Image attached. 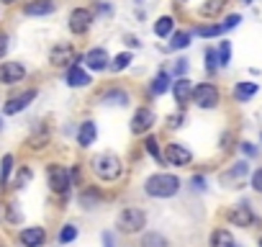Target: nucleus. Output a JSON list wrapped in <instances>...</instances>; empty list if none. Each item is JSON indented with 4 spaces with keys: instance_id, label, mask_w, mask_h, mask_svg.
I'll return each mask as SVG.
<instances>
[{
    "instance_id": "c85d7f7f",
    "label": "nucleus",
    "mask_w": 262,
    "mask_h": 247,
    "mask_svg": "<svg viewBox=\"0 0 262 247\" xmlns=\"http://www.w3.org/2000/svg\"><path fill=\"white\" fill-rule=\"evenodd\" d=\"M131 62H134V57H131V52H121V54H116L113 59H111V72H121V70H126Z\"/></svg>"
},
{
    "instance_id": "ea45409f",
    "label": "nucleus",
    "mask_w": 262,
    "mask_h": 247,
    "mask_svg": "<svg viewBox=\"0 0 262 247\" xmlns=\"http://www.w3.org/2000/svg\"><path fill=\"white\" fill-rule=\"evenodd\" d=\"M175 75L178 77H185L188 75V59H178L175 62Z\"/></svg>"
},
{
    "instance_id": "72a5a7b5",
    "label": "nucleus",
    "mask_w": 262,
    "mask_h": 247,
    "mask_svg": "<svg viewBox=\"0 0 262 247\" xmlns=\"http://www.w3.org/2000/svg\"><path fill=\"white\" fill-rule=\"evenodd\" d=\"M75 239H77V227H75V224H64L62 232H59V242H62V244H70V242H75Z\"/></svg>"
},
{
    "instance_id": "6e6552de",
    "label": "nucleus",
    "mask_w": 262,
    "mask_h": 247,
    "mask_svg": "<svg viewBox=\"0 0 262 247\" xmlns=\"http://www.w3.org/2000/svg\"><path fill=\"white\" fill-rule=\"evenodd\" d=\"M93 21H95V16H93L90 8H75L70 13V31L75 36H82V34H88V29L93 26Z\"/></svg>"
},
{
    "instance_id": "49530a36",
    "label": "nucleus",
    "mask_w": 262,
    "mask_h": 247,
    "mask_svg": "<svg viewBox=\"0 0 262 247\" xmlns=\"http://www.w3.org/2000/svg\"><path fill=\"white\" fill-rule=\"evenodd\" d=\"M103 242H105V247H113V239H111V234H108V232L103 234Z\"/></svg>"
},
{
    "instance_id": "0eeeda50",
    "label": "nucleus",
    "mask_w": 262,
    "mask_h": 247,
    "mask_svg": "<svg viewBox=\"0 0 262 247\" xmlns=\"http://www.w3.org/2000/svg\"><path fill=\"white\" fill-rule=\"evenodd\" d=\"M165 160H167V165H172V168H185V165L193 162V152H190L185 145H180V142H170V145L165 147Z\"/></svg>"
},
{
    "instance_id": "a878e982",
    "label": "nucleus",
    "mask_w": 262,
    "mask_h": 247,
    "mask_svg": "<svg viewBox=\"0 0 262 247\" xmlns=\"http://www.w3.org/2000/svg\"><path fill=\"white\" fill-rule=\"evenodd\" d=\"M234 234L229 229H216L211 234V247H234Z\"/></svg>"
},
{
    "instance_id": "dca6fc26",
    "label": "nucleus",
    "mask_w": 262,
    "mask_h": 247,
    "mask_svg": "<svg viewBox=\"0 0 262 247\" xmlns=\"http://www.w3.org/2000/svg\"><path fill=\"white\" fill-rule=\"evenodd\" d=\"M34 98H36V90H34V88H31V90H24L21 95H13V98H11V100L3 106V111H6L8 116H13V113H21V111H24V108H26V106H29Z\"/></svg>"
},
{
    "instance_id": "9d476101",
    "label": "nucleus",
    "mask_w": 262,
    "mask_h": 247,
    "mask_svg": "<svg viewBox=\"0 0 262 247\" xmlns=\"http://www.w3.org/2000/svg\"><path fill=\"white\" fill-rule=\"evenodd\" d=\"M155 121H157V116L152 108H139L134 113V118H131V134H147L155 127Z\"/></svg>"
},
{
    "instance_id": "7c9ffc66",
    "label": "nucleus",
    "mask_w": 262,
    "mask_h": 247,
    "mask_svg": "<svg viewBox=\"0 0 262 247\" xmlns=\"http://www.w3.org/2000/svg\"><path fill=\"white\" fill-rule=\"evenodd\" d=\"M195 34L203 36V39H216V36H221V34H226V31H224L221 24H206V26H198Z\"/></svg>"
},
{
    "instance_id": "c03bdc74",
    "label": "nucleus",
    "mask_w": 262,
    "mask_h": 247,
    "mask_svg": "<svg viewBox=\"0 0 262 247\" xmlns=\"http://www.w3.org/2000/svg\"><path fill=\"white\" fill-rule=\"evenodd\" d=\"M8 52V36L6 34H0V57H3Z\"/></svg>"
},
{
    "instance_id": "603ef678",
    "label": "nucleus",
    "mask_w": 262,
    "mask_h": 247,
    "mask_svg": "<svg viewBox=\"0 0 262 247\" xmlns=\"http://www.w3.org/2000/svg\"><path fill=\"white\" fill-rule=\"evenodd\" d=\"M234 247H242V244H234Z\"/></svg>"
},
{
    "instance_id": "f704fd0d",
    "label": "nucleus",
    "mask_w": 262,
    "mask_h": 247,
    "mask_svg": "<svg viewBox=\"0 0 262 247\" xmlns=\"http://www.w3.org/2000/svg\"><path fill=\"white\" fill-rule=\"evenodd\" d=\"M229 62H231V42H221V47H219V65L229 67Z\"/></svg>"
},
{
    "instance_id": "1a4fd4ad",
    "label": "nucleus",
    "mask_w": 262,
    "mask_h": 247,
    "mask_svg": "<svg viewBox=\"0 0 262 247\" xmlns=\"http://www.w3.org/2000/svg\"><path fill=\"white\" fill-rule=\"evenodd\" d=\"M82 65H85L90 72H103V70H108V67H111V57H108L105 47H93V49L85 54Z\"/></svg>"
},
{
    "instance_id": "f8f14e48",
    "label": "nucleus",
    "mask_w": 262,
    "mask_h": 247,
    "mask_svg": "<svg viewBox=\"0 0 262 247\" xmlns=\"http://www.w3.org/2000/svg\"><path fill=\"white\" fill-rule=\"evenodd\" d=\"M26 77V67L21 62H3L0 65V83L3 85H16Z\"/></svg>"
},
{
    "instance_id": "6ab92c4d",
    "label": "nucleus",
    "mask_w": 262,
    "mask_h": 247,
    "mask_svg": "<svg viewBox=\"0 0 262 247\" xmlns=\"http://www.w3.org/2000/svg\"><path fill=\"white\" fill-rule=\"evenodd\" d=\"M167 90H172V77H170L167 70H160V72L152 77V83H149V93H152V95H165Z\"/></svg>"
},
{
    "instance_id": "37998d69",
    "label": "nucleus",
    "mask_w": 262,
    "mask_h": 247,
    "mask_svg": "<svg viewBox=\"0 0 262 247\" xmlns=\"http://www.w3.org/2000/svg\"><path fill=\"white\" fill-rule=\"evenodd\" d=\"M193 188L195 191H206V178L203 175H193Z\"/></svg>"
},
{
    "instance_id": "473e14b6",
    "label": "nucleus",
    "mask_w": 262,
    "mask_h": 247,
    "mask_svg": "<svg viewBox=\"0 0 262 247\" xmlns=\"http://www.w3.org/2000/svg\"><path fill=\"white\" fill-rule=\"evenodd\" d=\"M219 67H221L219 65V49H206V70H208V75H213Z\"/></svg>"
},
{
    "instance_id": "cd10ccee",
    "label": "nucleus",
    "mask_w": 262,
    "mask_h": 247,
    "mask_svg": "<svg viewBox=\"0 0 262 247\" xmlns=\"http://www.w3.org/2000/svg\"><path fill=\"white\" fill-rule=\"evenodd\" d=\"M139 247H167V237H162L160 232H144Z\"/></svg>"
},
{
    "instance_id": "2eb2a0df",
    "label": "nucleus",
    "mask_w": 262,
    "mask_h": 247,
    "mask_svg": "<svg viewBox=\"0 0 262 247\" xmlns=\"http://www.w3.org/2000/svg\"><path fill=\"white\" fill-rule=\"evenodd\" d=\"M67 85L70 88H88L90 85V75H88V70H82V62H75L67 67Z\"/></svg>"
},
{
    "instance_id": "7ed1b4c3",
    "label": "nucleus",
    "mask_w": 262,
    "mask_h": 247,
    "mask_svg": "<svg viewBox=\"0 0 262 247\" xmlns=\"http://www.w3.org/2000/svg\"><path fill=\"white\" fill-rule=\"evenodd\" d=\"M116 224L123 234H139L144 227H147V214L137 206H126L118 216H116Z\"/></svg>"
},
{
    "instance_id": "f257e3e1",
    "label": "nucleus",
    "mask_w": 262,
    "mask_h": 247,
    "mask_svg": "<svg viewBox=\"0 0 262 247\" xmlns=\"http://www.w3.org/2000/svg\"><path fill=\"white\" fill-rule=\"evenodd\" d=\"M144 191L152 198H170L180 191V178L172 175V173H155V175L147 178Z\"/></svg>"
},
{
    "instance_id": "a18cd8bd",
    "label": "nucleus",
    "mask_w": 262,
    "mask_h": 247,
    "mask_svg": "<svg viewBox=\"0 0 262 247\" xmlns=\"http://www.w3.org/2000/svg\"><path fill=\"white\" fill-rule=\"evenodd\" d=\"M126 44H128L131 49H137V47H142V42H139L137 36H126Z\"/></svg>"
},
{
    "instance_id": "c756f323",
    "label": "nucleus",
    "mask_w": 262,
    "mask_h": 247,
    "mask_svg": "<svg viewBox=\"0 0 262 247\" xmlns=\"http://www.w3.org/2000/svg\"><path fill=\"white\" fill-rule=\"evenodd\" d=\"M13 173V155H3V160H0V186H8V178Z\"/></svg>"
},
{
    "instance_id": "39448f33",
    "label": "nucleus",
    "mask_w": 262,
    "mask_h": 247,
    "mask_svg": "<svg viewBox=\"0 0 262 247\" xmlns=\"http://www.w3.org/2000/svg\"><path fill=\"white\" fill-rule=\"evenodd\" d=\"M47 180H49V188L54 193H67L70 186H72V173L64 165H49L47 168Z\"/></svg>"
},
{
    "instance_id": "4c0bfd02",
    "label": "nucleus",
    "mask_w": 262,
    "mask_h": 247,
    "mask_svg": "<svg viewBox=\"0 0 262 247\" xmlns=\"http://www.w3.org/2000/svg\"><path fill=\"white\" fill-rule=\"evenodd\" d=\"M31 178H34V173H31L29 168H21V173L16 175V188H24V186H26Z\"/></svg>"
},
{
    "instance_id": "9b49d317",
    "label": "nucleus",
    "mask_w": 262,
    "mask_h": 247,
    "mask_svg": "<svg viewBox=\"0 0 262 247\" xmlns=\"http://www.w3.org/2000/svg\"><path fill=\"white\" fill-rule=\"evenodd\" d=\"M229 221L234 224V227H252V224H257V216H254V211H252V206L244 201V203H236L231 211H229Z\"/></svg>"
},
{
    "instance_id": "4be33fe9",
    "label": "nucleus",
    "mask_w": 262,
    "mask_h": 247,
    "mask_svg": "<svg viewBox=\"0 0 262 247\" xmlns=\"http://www.w3.org/2000/svg\"><path fill=\"white\" fill-rule=\"evenodd\" d=\"M95 137H98V127L93 121H82L80 129H77V145L80 147H90L95 142Z\"/></svg>"
},
{
    "instance_id": "3c124183",
    "label": "nucleus",
    "mask_w": 262,
    "mask_h": 247,
    "mask_svg": "<svg viewBox=\"0 0 262 247\" xmlns=\"http://www.w3.org/2000/svg\"><path fill=\"white\" fill-rule=\"evenodd\" d=\"M0 129H3V121H0Z\"/></svg>"
},
{
    "instance_id": "423d86ee",
    "label": "nucleus",
    "mask_w": 262,
    "mask_h": 247,
    "mask_svg": "<svg viewBox=\"0 0 262 247\" xmlns=\"http://www.w3.org/2000/svg\"><path fill=\"white\" fill-rule=\"evenodd\" d=\"M82 59H85V54L77 57V52H75L72 44H57V47L49 52V62H52L54 67H70V65L82 62Z\"/></svg>"
},
{
    "instance_id": "aec40b11",
    "label": "nucleus",
    "mask_w": 262,
    "mask_h": 247,
    "mask_svg": "<svg viewBox=\"0 0 262 247\" xmlns=\"http://www.w3.org/2000/svg\"><path fill=\"white\" fill-rule=\"evenodd\" d=\"M226 6H229V0H203L201 8H198V13H201L203 18H219V16L226 11Z\"/></svg>"
},
{
    "instance_id": "4468645a",
    "label": "nucleus",
    "mask_w": 262,
    "mask_h": 247,
    "mask_svg": "<svg viewBox=\"0 0 262 247\" xmlns=\"http://www.w3.org/2000/svg\"><path fill=\"white\" fill-rule=\"evenodd\" d=\"M100 103H103V106H118V108H123V106L131 103V93L123 90V88H108V90L100 95Z\"/></svg>"
},
{
    "instance_id": "20e7f679",
    "label": "nucleus",
    "mask_w": 262,
    "mask_h": 247,
    "mask_svg": "<svg viewBox=\"0 0 262 247\" xmlns=\"http://www.w3.org/2000/svg\"><path fill=\"white\" fill-rule=\"evenodd\" d=\"M219 100H221V93H219V88H216L213 83H198V85L193 88V103H195L198 108L211 111V108L219 106Z\"/></svg>"
},
{
    "instance_id": "412c9836",
    "label": "nucleus",
    "mask_w": 262,
    "mask_h": 247,
    "mask_svg": "<svg viewBox=\"0 0 262 247\" xmlns=\"http://www.w3.org/2000/svg\"><path fill=\"white\" fill-rule=\"evenodd\" d=\"M54 11H57L54 0H31V3L24 8L26 16H49V13H54Z\"/></svg>"
},
{
    "instance_id": "393cba45",
    "label": "nucleus",
    "mask_w": 262,
    "mask_h": 247,
    "mask_svg": "<svg viewBox=\"0 0 262 247\" xmlns=\"http://www.w3.org/2000/svg\"><path fill=\"white\" fill-rule=\"evenodd\" d=\"M155 34H157L160 39L172 36V34H175V18H172V16H160V18L155 21Z\"/></svg>"
},
{
    "instance_id": "a19ab883",
    "label": "nucleus",
    "mask_w": 262,
    "mask_h": 247,
    "mask_svg": "<svg viewBox=\"0 0 262 247\" xmlns=\"http://www.w3.org/2000/svg\"><path fill=\"white\" fill-rule=\"evenodd\" d=\"M239 150H242V155H247V157H254V155H257V147H254V145H249V142H242V145H239Z\"/></svg>"
},
{
    "instance_id": "a211bd4d",
    "label": "nucleus",
    "mask_w": 262,
    "mask_h": 247,
    "mask_svg": "<svg viewBox=\"0 0 262 247\" xmlns=\"http://www.w3.org/2000/svg\"><path fill=\"white\" fill-rule=\"evenodd\" d=\"M18 239H21L24 247H41V244L47 242V232H44L41 227H26V229L18 234Z\"/></svg>"
},
{
    "instance_id": "c9c22d12",
    "label": "nucleus",
    "mask_w": 262,
    "mask_h": 247,
    "mask_svg": "<svg viewBox=\"0 0 262 247\" xmlns=\"http://www.w3.org/2000/svg\"><path fill=\"white\" fill-rule=\"evenodd\" d=\"M183 123H185V111H178V113H170L167 116V127L170 129H180Z\"/></svg>"
},
{
    "instance_id": "2f4dec72",
    "label": "nucleus",
    "mask_w": 262,
    "mask_h": 247,
    "mask_svg": "<svg viewBox=\"0 0 262 247\" xmlns=\"http://www.w3.org/2000/svg\"><path fill=\"white\" fill-rule=\"evenodd\" d=\"M144 147H147V152H149V155H152V157H155V160H157L160 165H162V162H167V160H165V152L160 150V142H157L155 137H147Z\"/></svg>"
},
{
    "instance_id": "09e8293b",
    "label": "nucleus",
    "mask_w": 262,
    "mask_h": 247,
    "mask_svg": "<svg viewBox=\"0 0 262 247\" xmlns=\"http://www.w3.org/2000/svg\"><path fill=\"white\" fill-rule=\"evenodd\" d=\"M239 3H244V6H249V3H252V0H239Z\"/></svg>"
},
{
    "instance_id": "e433bc0d",
    "label": "nucleus",
    "mask_w": 262,
    "mask_h": 247,
    "mask_svg": "<svg viewBox=\"0 0 262 247\" xmlns=\"http://www.w3.org/2000/svg\"><path fill=\"white\" fill-rule=\"evenodd\" d=\"M239 24H242V16H239V13H231V16H226V18H224V24H221V26H224V31H231V29H236Z\"/></svg>"
},
{
    "instance_id": "f3484780",
    "label": "nucleus",
    "mask_w": 262,
    "mask_h": 247,
    "mask_svg": "<svg viewBox=\"0 0 262 247\" xmlns=\"http://www.w3.org/2000/svg\"><path fill=\"white\" fill-rule=\"evenodd\" d=\"M249 175V162L247 160H239V162H234L226 173H221V183H242L244 178Z\"/></svg>"
},
{
    "instance_id": "58836bf2",
    "label": "nucleus",
    "mask_w": 262,
    "mask_h": 247,
    "mask_svg": "<svg viewBox=\"0 0 262 247\" xmlns=\"http://www.w3.org/2000/svg\"><path fill=\"white\" fill-rule=\"evenodd\" d=\"M252 188H254L257 193H262V168L252 173Z\"/></svg>"
},
{
    "instance_id": "79ce46f5",
    "label": "nucleus",
    "mask_w": 262,
    "mask_h": 247,
    "mask_svg": "<svg viewBox=\"0 0 262 247\" xmlns=\"http://www.w3.org/2000/svg\"><path fill=\"white\" fill-rule=\"evenodd\" d=\"M8 219L16 224V221H21V211H18V203H11L8 206Z\"/></svg>"
},
{
    "instance_id": "5701e85b",
    "label": "nucleus",
    "mask_w": 262,
    "mask_h": 247,
    "mask_svg": "<svg viewBox=\"0 0 262 247\" xmlns=\"http://www.w3.org/2000/svg\"><path fill=\"white\" fill-rule=\"evenodd\" d=\"M257 83H249V80H244V83H236L234 85V100L236 103H247V100H252L254 95H257Z\"/></svg>"
},
{
    "instance_id": "f03ea898",
    "label": "nucleus",
    "mask_w": 262,
    "mask_h": 247,
    "mask_svg": "<svg viewBox=\"0 0 262 247\" xmlns=\"http://www.w3.org/2000/svg\"><path fill=\"white\" fill-rule=\"evenodd\" d=\"M90 168H93V173H95L100 180H108V183L118 180L121 173H123V162H121V157L113 155V152H100V155H95V157L90 160Z\"/></svg>"
},
{
    "instance_id": "de8ad7c7",
    "label": "nucleus",
    "mask_w": 262,
    "mask_h": 247,
    "mask_svg": "<svg viewBox=\"0 0 262 247\" xmlns=\"http://www.w3.org/2000/svg\"><path fill=\"white\" fill-rule=\"evenodd\" d=\"M3 3H6V6H11V3H16V0H3Z\"/></svg>"
},
{
    "instance_id": "b1692460",
    "label": "nucleus",
    "mask_w": 262,
    "mask_h": 247,
    "mask_svg": "<svg viewBox=\"0 0 262 247\" xmlns=\"http://www.w3.org/2000/svg\"><path fill=\"white\" fill-rule=\"evenodd\" d=\"M100 191L98 188H82L80 191V196H77V201H80V206L82 209H95V206H100Z\"/></svg>"
},
{
    "instance_id": "8fccbe9b",
    "label": "nucleus",
    "mask_w": 262,
    "mask_h": 247,
    "mask_svg": "<svg viewBox=\"0 0 262 247\" xmlns=\"http://www.w3.org/2000/svg\"><path fill=\"white\" fill-rule=\"evenodd\" d=\"M259 247H262V237H259Z\"/></svg>"
},
{
    "instance_id": "bb28decb",
    "label": "nucleus",
    "mask_w": 262,
    "mask_h": 247,
    "mask_svg": "<svg viewBox=\"0 0 262 247\" xmlns=\"http://www.w3.org/2000/svg\"><path fill=\"white\" fill-rule=\"evenodd\" d=\"M170 39H172V42H170V49L180 52V49H188V47H190V39H193V34H190V31H175Z\"/></svg>"
},
{
    "instance_id": "ddd939ff",
    "label": "nucleus",
    "mask_w": 262,
    "mask_h": 247,
    "mask_svg": "<svg viewBox=\"0 0 262 247\" xmlns=\"http://www.w3.org/2000/svg\"><path fill=\"white\" fill-rule=\"evenodd\" d=\"M193 88H195V85H193L188 77H178V80L172 83V95H175V103L180 106V111L193 100Z\"/></svg>"
},
{
    "instance_id": "864d4df0",
    "label": "nucleus",
    "mask_w": 262,
    "mask_h": 247,
    "mask_svg": "<svg viewBox=\"0 0 262 247\" xmlns=\"http://www.w3.org/2000/svg\"><path fill=\"white\" fill-rule=\"evenodd\" d=\"M259 139H262V134H259Z\"/></svg>"
}]
</instances>
